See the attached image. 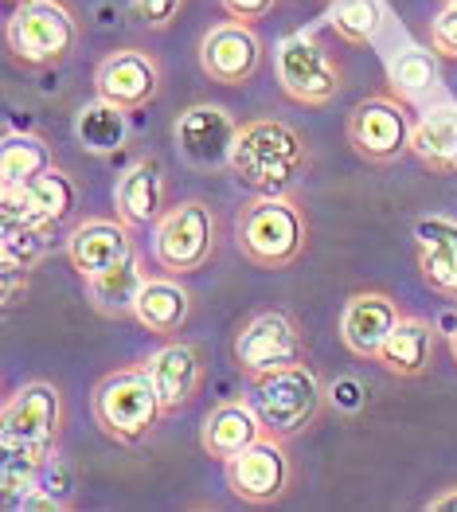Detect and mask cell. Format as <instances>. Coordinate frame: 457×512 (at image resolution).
I'll use <instances>...</instances> for the list:
<instances>
[{
    "mask_svg": "<svg viewBox=\"0 0 457 512\" xmlns=\"http://www.w3.org/2000/svg\"><path fill=\"white\" fill-rule=\"evenodd\" d=\"M446 4H457V0H446Z\"/></svg>",
    "mask_w": 457,
    "mask_h": 512,
    "instance_id": "74e56055",
    "label": "cell"
},
{
    "mask_svg": "<svg viewBox=\"0 0 457 512\" xmlns=\"http://www.w3.org/2000/svg\"><path fill=\"white\" fill-rule=\"evenodd\" d=\"M262 434H266V427H262V419H258V411H254L250 399H223V403L211 407L208 419H204L200 446H204L208 458L227 466L247 446H254Z\"/></svg>",
    "mask_w": 457,
    "mask_h": 512,
    "instance_id": "44dd1931",
    "label": "cell"
},
{
    "mask_svg": "<svg viewBox=\"0 0 457 512\" xmlns=\"http://www.w3.org/2000/svg\"><path fill=\"white\" fill-rule=\"evenodd\" d=\"M90 415H94L98 430L106 438H114L118 446H137V442L153 438V430L161 427L168 411L141 364V368H118V372L102 376L90 391Z\"/></svg>",
    "mask_w": 457,
    "mask_h": 512,
    "instance_id": "5b68a950",
    "label": "cell"
},
{
    "mask_svg": "<svg viewBox=\"0 0 457 512\" xmlns=\"http://www.w3.org/2000/svg\"><path fill=\"white\" fill-rule=\"evenodd\" d=\"M4 215L12 219H24L32 227L43 231H55L59 223H67L75 204H79V188L75 180L63 169H47L28 184H16V188H4Z\"/></svg>",
    "mask_w": 457,
    "mask_h": 512,
    "instance_id": "5bb4252c",
    "label": "cell"
},
{
    "mask_svg": "<svg viewBox=\"0 0 457 512\" xmlns=\"http://www.w3.org/2000/svg\"><path fill=\"white\" fill-rule=\"evenodd\" d=\"M426 509L430 512H457V485L442 489L438 497H430V501H426Z\"/></svg>",
    "mask_w": 457,
    "mask_h": 512,
    "instance_id": "e575fe53",
    "label": "cell"
},
{
    "mask_svg": "<svg viewBox=\"0 0 457 512\" xmlns=\"http://www.w3.org/2000/svg\"><path fill=\"white\" fill-rule=\"evenodd\" d=\"M55 169V153L40 133H8L0 145V188H16Z\"/></svg>",
    "mask_w": 457,
    "mask_h": 512,
    "instance_id": "4316f807",
    "label": "cell"
},
{
    "mask_svg": "<svg viewBox=\"0 0 457 512\" xmlns=\"http://www.w3.org/2000/svg\"><path fill=\"white\" fill-rule=\"evenodd\" d=\"M145 278L149 274L141 270V262L133 255L118 262L114 270H106V274L86 278V298H90V305L102 317H133V305H137V294H141Z\"/></svg>",
    "mask_w": 457,
    "mask_h": 512,
    "instance_id": "484cf974",
    "label": "cell"
},
{
    "mask_svg": "<svg viewBox=\"0 0 457 512\" xmlns=\"http://www.w3.org/2000/svg\"><path fill=\"white\" fill-rule=\"evenodd\" d=\"M67 423L63 391L51 380H28L20 384L0 415V454H4V505L20 509L24 497L36 489L47 458L59 450Z\"/></svg>",
    "mask_w": 457,
    "mask_h": 512,
    "instance_id": "6da1fadb",
    "label": "cell"
},
{
    "mask_svg": "<svg viewBox=\"0 0 457 512\" xmlns=\"http://www.w3.org/2000/svg\"><path fill=\"white\" fill-rule=\"evenodd\" d=\"M235 247L258 270H290L309 251V215L290 192H258L235 215Z\"/></svg>",
    "mask_w": 457,
    "mask_h": 512,
    "instance_id": "7a4b0ae2",
    "label": "cell"
},
{
    "mask_svg": "<svg viewBox=\"0 0 457 512\" xmlns=\"http://www.w3.org/2000/svg\"><path fill=\"white\" fill-rule=\"evenodd\" d=\"M219 4L231 20H243V24H258L278 8V0H219Z\"/></svg>",
    "mask_w": 457,
    "mask_h": 512,
    "instance_id": "836d02e7",
    "label": "cell"
},
{
    "mask_svg": "<svg viewBox=\"0 0 457 512\" xmlns=\"http://www.w3.org/2000/svg\"><path fill=\"white\" fill-rule=\"evenodd\" d=\"M75 133H79V141H83L86 153H94V157H110V153H118V149L125 145L129 122H125L122 106H114V102H106V98H94L90 106L79 110Z\"/></svg>",
    "mask_w": 457,
    "mask_h": 512,
    "instance_id": "83f0119b",
    "label": "cell"
},
{
    "mask_svg": "<svg viewBox=\"0 0 457 512\" xmlns=\"http://www.w3.org/2000/svg\"><path fill=\"white\" fill-rule=\"evenodd\" d=\"M83 43V20L71 0H20L4 24L8 59L24 71L63 67Z\"/></svg>",
    "mask_w": 457,
    "mask_h": 512,
    "instance_id": "277c9868",
    "label": "cell"
},
{
    "mask_svg": "<svg viewBox=\"0 0 457 512\" xmlns=\"http://www.w3.org/2000/svg\"><path fill=\"white\" fill-rule=\"evenodd\" d=\"M235 137H239L235 118L223 106H211V102H196V106L180 110V118H176L180 153L192 165H204V169H227Z\"/></svg>",
    "mask_w": 457,
    "mask_h": 512,
    "instance_id": "2e32d148",
    "label": "cell"
},
{
    "mask_svg": "<svg viewBox=\"0 0 457 512\" xmlns=\"http://www.w3.org/2000/svg\"><path fill=\"white\" fill-rule=\"evenodd\" d=\"M348 145L368 165H395L403 153H411L415 118L407 110V98L391 94H368L348 114Z\"/></svg>",
    "mask_w": 457,
    "mask_h": 512,
    "instance_id": "30bf717a",
    "label": "cell"
},
{
    "mask_svg": "<svg viewBox=\"0 0 457 512\" xmlns=\"http://www.w3.org/2000/svg\"><path fill=\"white\" fill-rule=\"evenodd\" d=\"M71 505H75V470L59 454H51L40 470L36 489L24 497L20 509H71Z\"/></svg>",
    "mask_w": 457,
    "mask_h": 512,
    "instance_id": "4dcf8cb0",
    "label": "cell"
},
{
    "mask_svg": "<svg viewBox=\"0 0 457 512\" xmlns=\"http://www.w3.org/2000/svg\"><path fill=\"white\" fill-rule=\"evenodd\" d=\"M438 86V51L430 47H411V51H403V55H395L391 59V90L399 94V98H422L426 90H434Z\"/></svg>",
    "mask_w": 457,
    "mask_h": 512,
    "instance_id": "f546056e",
    "label": "cell"
},
{
    "mask_svg": "<svg viewBox=\"0 0 457 512\" xmlns=\"http://www.w3.org/2000/svg\"><path fill=\"white\" fill-rule=\"evenodd\" d=\"M418 270L430 294L457 301V223L446 215H426L415 223Z\"/></svg>",
    "mask_w": 457,
    "mask_h": 512,
    "instance_id": "ffe728a7",
    "label": "cell"
},
{
    "mask_svg": "<svg viewBox=\"0 0 457 512\" xmlns=\"http://www.w3.org/2000/svg\"><path fill=\"white\" fill-rule=\"evenodd\" d=\"M145 372H149V380L157 387V395H161L168 415L184 411V407L200 395L204 376H208L200 348L192 341H180V337H172V341L161 344V348L145 360Z\"/></svg>",
    "mask_w": 457,
    "mask_h": 512,
    "instance_id": "ac0fdd59",
    "label": "cell"
},
{
    "mask_svg": "<svg viewBox=\"0 0 457 512\" xmlns=\"http://www.w3.org/2000/svg\"><path fill=\"white\" fill-rule=\"evenodd\" d=\"M274 71L282 94L297 106H329L344 90V63L329 51V43L297 32L278 43Z\"/></svg>",
    "mask_w": 457,
    "mask_h": 512,
    "instance_id": "ba28073f",
    "label": "cell"
},
{
    "mask_svg": "<svg viewBox=\"0 0 457 512\" xmlns=\"http://www.w3.org/2000/svg\"><path fill=\"white\" fill-rule=\"evenodd\" d=\"M266 59V43L254 24L223 20L200 40V67L211 83L219 86H247Z\"/></svg>",
    "mask_w": 457,
    "mask_h": 512,
    "instance_id": "4fadbf2b",
    "label": "cell"
},
{
    "mask_svg": "<svg viewBox=\"0 0 457 512\" xmlns=\"http://www.w3.org/2000/svg\"><path fill=\"white\" fill-rule=\"evenodd\" d=\"M430 47L446 59H457V4H446L430 24Z\"/></svg>",
    "mask_w": 457,
    "mask_h": 512,
    "instance_id": "d6a6232c",
    "label": "cell"
},
{
    "mask_svg": "<svg viewBox=\"0 0 457 512\" xmlns=\"http://www.w3.org/2000/svg\"><path fill=\"white\" fill-rule=\"evenodd\" d=\"M180 12H184V0H133V16H137L141 28H149V32L172 28Z\"/></svg>",
    "mask_w": 457,
    "mask_h": 512,
    "instance_id": "1f68e13d",
    "label": "cell"
},
{
    "mask_svg": "<svg viewBox=\"0 0 457 512\" xmlns=\"http://www.w3.org/2000/svg\"><path fill=\"white\" fill-rule=\"evenodd\" d=\"M219 247V219L208 200H180L153 223V258L165 274L188 278L204 270Z\"/></svg>",
    "mask_w": 457,
    "mask_h": 512,
    "instance_id": "52a82bcc",
    "label": "cell"
},
{
    "mask_svg": "<svg viewBox=\"0 0 457 512\" xmlns=\"http://www.w3.org/2000/svg\"><path fill=\"white\" fill-rule=\"evenodd\" d=\"M411 153L438 176L457 172V102L434 106L418 118L411 133Z\"/></svg>",
    "mask_w": 457,
    "mask_h": 512,
    "instance_id": "d4e9b609",
    "label": "cell"
},
{
    "mask_svg": "<svg viewBox=\"0 0 457 512\" xmlns=\"http://www.w3.org/2000/svg\"><path fill=\"white\" fill-rule=\"evenodd\" d=\"M450 352H454V360H457V325H454V333H450Z\"/></svg>",
    "mask_w": 457,
    "mask_h": 512,
    "instance_id": "d590c367",
    "label": "cell"
},
{
    "mask_svg": "<svg viewBox=\"0 0 457 512\" xmlns=\"http://www.w3.org/2000/svg\"><path fill=\"white\" fill-rule=\"evenodd\" d=\"M137 255V243H133V227L125 223L122 215L106 219V215H94L83 219L71 235H67V258L75 266L79 278H94V274H106L114 270L118 262Z\"/></svg>",
    "mask_w": 457,
    "mask_h": 512,
    "instance_id": "9a60e30c",
    "label": "cell"
},
{
    "mask_svg": "<svg viewBox=\"0 0 457 512\" xmlns=\"http://www.w3.org/2000/svg\"><path fill=\"white\" fill-rule=\"evenodd\" d=\"M114 208L129 227H149L168 212V176L157 157H137L114 184Z\"/></svg>",
    "mask_w": 457,
    "mask_h": 512,
    "instance_id": "d6986e66",
    "label": "cell"
},
{
    "mask_svg": "<svg viewBox=\"0 0 457 512\" xmlns=\"http://www.w3.org/2000/svg\"><path fill=\"white\" fill-rule=\"evenodd\" d=\"M8 4H20V0H8Z\"/></svg>",
    "mask_w": 457,
    "mask_h": 512,
    "instance_id": "8d00e7d4",
    "label": "cell"
},
{
    "mask_svg": "<svg viewBox=\"0 0 457 512\" xmlns=\"http://www.w3.org/2000/svg\"><path fill=\"white\" fill-rule=\"evenodd\" d=\"M250 403H254L262 427L293 442L305 430L317 427V419L329 407V391H325V380L309 368V360H301L293 368L254 380L250 384Z\"/></svg>",
    "mask_w": 457,
    "mask_h": 512,
    "instance_id": "8992f818",
    "label": "cell"
},
{
    "mask_svg": "<svg viewBox=\"0 0 457 512\" xmlns=\"http://www.w3.org/2000/svg\"><path fill=\"white\" fill-rule=\"evenodd\" d=\"M403 305L399 298L383 294V290H360L344 301V313H340V341L352 356L360 360H372L375 352L383 348V341L391 337V329L403 321Z\"/></svg>",
    "mask_w": 457,
    "mask_h": 512,
    "instance_id": "e0dca14e",
    "label": "cell"
},
{
    "mask_svg": "<svg viewBox=\"0 0 457 512\" xmlns=\"http://www.w3.org/2000/svg\"><path fill=\"white\" fill-rule=\"evenodd\" d=\"M383 16H387L383 0H336L329 12V28L344 43L360 47V43L375 40V32L383 28Z\"/></svg>",
    "mask_w": 457,
    "mask_h": 512,
    "instance_id": "f1b7e54d",
    "label": "cell"
},
{
    "mask_svg": "<svg viewBox=\"0 0 457 512\" xmlns=\"http://www.w3.org/2000/svg\"><path fill=\"white\" fill-rule=\"evenodd\" d=\"M133 317H137V325L149 329L153 337L172 341V337H180V329H184L188 317H192V290H188L176 274L145 278V286H141V294H137V305H133Z\"/></svg>",
    "mask_w": 457,
    "mask_h": 512,
    "instance_id": "603a6c76",
    "label": "cell"
},
{
    "mask_svg": "<svg viewBox=\"0 0 457 512\" xmlns=\"http://www.w3.org/2000/svg\"><path fill=\"white\" fill-rule=\"evenodd\" d=\"M293 481H297V466H293L290 438H278L270 430L254 446H247L239 458L227 462V485H231V493L243 505H254V509H266V505L286 501Z\"/></svg>",
    "mask_w": 457,
    "mask_h": 512,
    "instance_id": "8fae6325",
    "label": "cell"
},
{
    "mask_svg": "<svg viewBox=\"0 0 457 512\" xmlns=\"http://www.w3.org/2000/svg\"><path fill=\"white\" fill-rule=\"evenodd\" d=\"M235 368L243 372V380H262L270 372L293 368L301 360H309L305 333L286 309H262L254 313L247 325L235 333Z\"/></svg>",
    "mask_w": 457,
    "mask_h": 512,
    "instance_id": "9c48e42d",
    "label": "cell"
},
{
    "mask_svg": "<svg viewBox=\"0 0 457 512\" xmlns=\"http://www.w3.org/2000/svg\"><path fill=\"white\" fill-rule=\"evenodd\" d=\"M309 165H313V153L290 122L254 118L247 126H239L227 172L239 184H247L250 192H290L309 172Z\"/></svg>",
    "mask_w": 457,
    "mask_h": 512,
    "instance_id": "3957f363",
    "label": "cell"
},
{
    "mask_svg": "<svg viewBox=\"0 0 457 512\" xmlns=\"http://www.w3.org/2000/svg\"><path fill=\"white\" fill-rule=\"evenodd\" d=\"M434 348H438V329L415 317V313H403V321L391 329V337L383 341V348L375 352V364L399 380H418L430 372L434 364Z\"/></svg>",
    "mask_w": 457,
    "mask_h": 512,
    "instance_id": "7402d4cb",
    "label": "cell"
},
{
    "mask_svg": "<svg viewBox=\"0 0 457 512\" xmlns=\"http://www.w3.org/2000/svg\"><path fill=\"white\" fill-rule=\"evenodd\" d=\"M161 86H165L161 59L153 51H145V47H118V51H110L94 67V90H98V98L122 106L125 114H137L149 102H157Z\"/></svg>",
    "mask_w": 457,
    "mask_h": 512,
    "instance_id": "7c38bea8",
    "label": "cell"
},
{
    "mask_svg": "<svg viewBox=\"0 0 457 512\" xmlns=\"http://www.w3.org/2000/svg\"><path fill=\"white\" fill-rule=\"evenodd\" d=\"M47 235L43 227H32L24 219L4 215V239H0V266H4V305L12 309L20 294V278H28L47 255Z\"/></svg>",
    "mask_w": 457,
    "mask_h": 512,
    "instance_id": "cb8c5ba5",
    "label": "cell"
}]
</instances>
